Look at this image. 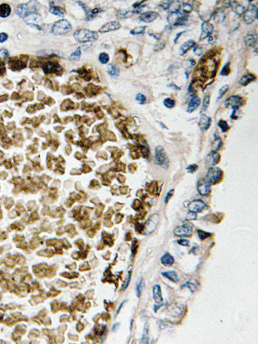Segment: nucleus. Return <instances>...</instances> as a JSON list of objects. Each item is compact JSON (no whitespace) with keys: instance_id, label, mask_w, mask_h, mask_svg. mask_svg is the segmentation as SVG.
I'll return each mask as SVG.
<instances>
[{"instance_id":"nucleus-1","label":"nucleus","mask_w":258,"mask_h":344,"mask_svg":"<svg viewBox=\"0 0 258 344\" xmlns=\"http://www.w3.org/2000/svg\"><path fill=\"white\" fill-rule=\"evenodd\" d=\"M74 37L78 42L84 43V42H89V41H95L97 39L98 35H97L96 32L88 30L85 29H78L75 32Z\"/></svg>"},{"instance_id":"nucleus-2","label":"nucleus","mask_w":258,"mask_h":344,"mask_svg":"<svg viewBox=\"0 0 258 344\" xmlns=\"http://www.w3.org/2000/svg\"><path fill=\"white\" fill-rule=\"evenodd\" d=\"M71 29V23L67 20H64V19L56 22L52 27V32L54 35H58L66 34Z\"/></svg>"},{"instance_id":"nucleus-3","label":"nucleus","mask_w":258,"mask_h":344,"mask_svg":"<svg viewBox=\"0 0 258 344\" xmlns=\"http://www.w3.org/2000/svg\"><path fill=\"white\" fill-rule=\"evenodd\" d=\"M155 161L157 165H158L164 169H167L169 167V159L162 146H158L156 148Z\"/></svg>"},{"instance_id":"nucleus-4","label":"nucleus","mask_w":258,"mask_h":344,"mask_svg":"<svg viewBox=\"0 0 258 344\" xmlns=\"http://www.w3.org/2000/svg\"><path fill=\"white\" fill-rule=\"evenodd\" d=\"M35 2H30L29 3H23L18 5L16 9V14L22 18L26 17L29 13L35 12V10H37V8L35 7Z\"/></svg>"},{"instance_id":"nucleus-5","label":"nucleus","mask_w":258,"mask_h":344,"mask_svg":"<svg viewBox=\"0 0 258 344\" xmlns=\"http://www.w3.org/2000/svg\"><path fill=\"white\" fill-rule=\"evenodd\" d=\"M257 18V8L253 4H250L244 13V20L246 24H251Z\"/></svg>"},{"instance_id":"nucleus-6","label":"nucleus","mask_w":258,"mask_h":344,"mask_svg":"<svg viewBox=\"0 0 258 344\" xmlns=\"http://www.w3.org/2000/svg\"><path fill=\"white\" fill-rule=\"evenodd\" d=\"M241 105H242V98L239 96H232L225 101V107H232V114L231 115V119H232V116L234 115L235 112L238 109V108Z\"/></svg>"},{"instance_id":"nucleus-7","label":"nucleus","mask_w":258,"mask_h":344,"mask_svg":"<svg viewBox=\"0 0 258 344\" xmlns=\"http://www.w3.org/2000/svg\"><path fill=\"white\" fill-rule=\"evenodd\" d=\"M206 176H207V180L210 182L211 184L217 183L222 178V171L218 167H212L209 169Z\"/></svg>"},{"instance_id":"nucleus-8","label":"nucleus","mask_w":258,"mask_h":344,"mask_svg":"<svg viewBox=\"0 0 258 344\" xmlns=\"http://www.w3.org/2000/svg\"><path fill=\"white\" fill-rule=\"evenodd\" d=\"M199 194L201 195H206L210 193L211 191V183L207 179L202 178L199 182H198V187H197Z\"/></svg>"},{"instance_id":"nucleus-9","label":"nucleus","mask_w":258,"mask_h":344,"mask_svg":"<svg viewBox=\"0 0 258 344\" xmlns=\"http://www.w3.org/2000/svg\"><path fill=\"white\" fill-rule=\"evenodd\" d=\"M193 231V226L191 224H185L182 226H178L177 227L174 232L177 236H180V237H189L191 236Z\"/></svg>"},{"instance_id":"nucleus-10","label":"nucleus","mask_w":258,"mask_h":344,"mask_svg":"<svg viewBox=\"0 0 258 344\" xmlns=\"http://www.w3.org/2000/svg\"><path fill=\"white\" fill-rule=\"evenodd\" d=\"M213 32V25L208 22H204L201 24V35L199 38V41H202L207 37H209Z\"/></svg>"},{"instance_id":"nucleus-11","label":"nucleus","mask_w":258,"mask_h":344,"mask_svg":"<svg viewBox=\"0 0 258 344\" xmlns=\"http://www.w3.org/2000/svg\"><path fill=\"white\" fill-rule=\"evenodd\" d=\"M158 223V215H153L152 217H151L148 220V221L145 223V228H144L145 233L146 235H149L151 232H153L154 230L156 229V226H157Z\"/></svg>"},{"instance_id":"nucleus-12","label":"nucleus","mask_w":258,"mask_h":344,"mask_svg":"<svg viewBox=\"0 0 258 344\" xmlns=\"http://www.w3.org/2000/svg\"><path fill=\"white\" fill-rule=\"evenodd\" d=\"M121 28V23L117 21H114V22H110L106 23L105 25L103 26V28L100 29V33H106V32H110V31H114L116 29H119Z\"/></svg>"},{"instance_id":"nucleus-13","label":"nucleus","mask_w":258,"mask_h":344,"mask_svg":"<svg viewBox=\"0 0 258 344\" xmlns=\"http://www.w3.org/2000/svg\"><path fill=\"white\" fill-rule=\"evenodd\" d=\"M158 17V14L155 11H147L139 16V20L144 22H151Z\"/></svg>"},{"instance_id":"nucleus-14","label":"nucleus","mask_w":258,"mask_h":344,"mask_svg":"<svg viewBox=\"0 0 258 344\" xmlns=\"http://www.w3.org/2000/svg\"><path fill=\"white\" fill-rule=\"evenodd\" d=\"M205 207H206V204H205L203 201H200V200H198V201H193V202L190 203V205H189V211L192 212V213H200V212H201Z\"/></svg>"},{"instance_id":"nucleus-15","label":"nucleus","mask_w":258,"mask_h":344,"mask_svg":"<svg viewBox=\"0 0 258 344\" xmlns=\"http://www.w3.org/2000/svg\"><path fill=\"white\" fill-rule=\"evenodd\" d=\"M219 159H220L219 154L218 152H212L207 156L206 160V164L208 166H213V165H215L216 164H218L219 162Z\"/></svg>"},{"instance_id":"nucleus-16","label":"nucleus","mask_w":258,"mask_h":344,"mask_svg":"<svg viewBox=\"0 0 258 344\" xmlns=\"http://www.w3.org/2000/svg\"><path fill=\"white\" fill-rule=\"evenodd\" d=\"M200 99L197 96H192V97H191V99H190V101L189 103L187 111L189 113H192L193 111H194L200 106Z\"/></svg>"},{"instance_id":"nucleus-17","label":"nucleus","mask_w":258,"mask_h":344,"mask_svg":"<svg viewBox=\"0 0 258 344\" xmlns=\"http://www.w3.org/2000/svg\"><path fill=\"white\" fill-rule=\"evenodd\" d=\"M61 67L54 63V62H47L44 65H43V70L46 73H51V72H54L58 70H60Z\"/></svg>"},{"instance_id":"nucleus-18","label":"nucleus","mask_w":258,"mask_h":344,"mask_svg":"<svg viewBox=\"0 0 258 344\" xmlns=\"http://www.w3.org/2000/svg\"><path fill=\"white\" fill-rule=\"evenodd\" d=\"M210 125H211V118L205 115H201L200 118V121H199V126H200V129L203 131H206V129L209 128Z\"/></svg>"},{"instance_id":"nucleus-19","label":"nucleus","mask_w":258,"mask_h":344,"mask_svg":"<svg viewBox=\"0 0 258 344\" xmlns=\"http://www.w3.org/2000/svg\"><path fill=\"white\" fill-rule=\"evenodd\" d=\"M230 7H232V10H233L237 15H238V16L243 15V14L245 12V8H244L243 5L239 4V3H238V2H236V1L230 2Z\"/></svg>"},{"instance_id":"nucleus-20","label":"nucleus","mask_w":258,"mask_h":344,"mask_svg":"<svg viewBox=\"0 0 258 344\" xmlns=\"http://www.w3.org/2000/svg\"><path fill=\"white\" fill-rule=\"evenodd\" d=\"M152 292H153V298L154 300L158 303L160 304L163 301L162 298V293H161V287L159 285H155L152 288Z\"/></svg>"},{"instance_id":"nucleus-21","label":"nucleus","mask_w":258,"mask_h":344,"mask_svg":"<svg viewBox=\"0 0 258 344\" xmlns=\"http://www.w3.org/2000/svg\"><path fill=\"white\" fill-rule=\"evenodd\" d=\"M194 45H195V42H194V41H192V40H189V41L184 42V43L180 47V54H181V55L185 54L189 49H191L192 48L194 47Z\"/></svg>"},{"instance_id":"nucleus-22","label":"nucleus","mask_w":258,"mask_h":344,"mask_svg":"<svg viewBox=\"0 0 258 344\" xmlns=\"http://www.w3.org/2000/svg\"><path fill=\"white\" fill-rule=\"evenodd\" d=\"M212 17L213 18V20L216 22H223L225 20V12L223 11L222 9H217L212 14Z\"/></svg>"},{"instance_id":"nucleus-23","label":"nucleus","mask_w":258,"mask_h":344,"mask_svg":"<svg viewBox=\"0 0 258 344\" xmlns=\"http://www.w3.org/2000/svg\"><path fill=\"white\" fill-rule=\"evenodd\" d=\"M254 80H256V76L255 75H253V74H246V75H244L240 78L239 82H240L241 85L245 86V85H247L248 84H250L251 82H252Z\"/></svg>"},{"instance_id":"nucleus-24","label":"nucleus","mask_w":258,"mask_h":344,"mask_svg":"<svg viewBox=\"0 0 258 344\" xmlns=\"http://www.w3.org/2000/svg\"><path fill=\"white\" fill-rule=\"evenodd\" d=\"M182 15H183V14H181L179 11H178V12L170 13V14H169V16H168V17H167V20H168V22H169L170 24H171L172 26H175V24H176V22H177L178 18H179Z\"/></svg>"},{"instance_id":"nucleus-25","label":"nucleus","mask_w":258,"mask_h":344,"mask_svg":"<svg viewBox=\"0 0 258 344\" xmlns=\"http://www.w3.org/2000/svg\"><path fill=\"white\" fill-rule=\"evenodd\" d=\"M257 36L254 34H249L245 37V42L249 47H255V45H257Z\"/></svg>"},{"instance_id":"nucleus-26","label":"nucleus","mask_w":258,"mask_h":344,"mask_svg":"<svg viewBox=\"0 0 258 344\" xmlns=\"http://www.w3.org/2000/svg\"><path fill=\"white\" fill-rule=\"evenodd\" d=\"M11 12V9L9 4L3 3L0 5V16L1 17H7L10 16Z\"/></svg>"},{"instance_id":"nucleus-27","label":"nucleus","mask_w":258,"mask_h":344,"mask_svg":"<svg viewBox=\"0 0 258 344\" xmlns=\"http://www.w3.org/2000/svg\"><path fill=\"white\" fill-rule=\"evenodd\" d=\"M25 21L28 22H38L41 20V17L39 14L35 13V12H31L29 13L26 17H24Z\"/></svg>"},{"instance_id":"nucleus-28","label":"nucleus","mask_w":258,"mask_h":344,"mask_svg":"<svg viewBox=\"0 0 258 344\" xmlns=\"http://www.w3.org/2000/svg\"><path fill=\"white\" fill-rule=\"evenodd\" d=\"M161 262L165 266H170V265H172L174 263V258H173L172 256H170V254L166 253L161 257Z\"/></svg>"},{"instance_id":"nucleus-29","label":"nucleus","mask_w":258,"mask_h":344,"mask_svg":"<svg viewBox=\"0 0 258 344\" xmlns=\"http://www.w3.org/2000/svg\"><path fill=\"white\" fill-rule=\"evenodd\" d=\"M163 275L167 277L169 280L174 281V282H178L179 281V277L178 275L175 272V271H168V272H164L163 273Z\"/></svg>"},{"instance_id":"nucleus-30","label":"nucleus","mask_w":258,"mask_h":344,"mask_svg":"<svg viewBox=\"0 0 258 344\" xmlns=\"http://www.w3.org/2000/svg\"><path fill=\"white\" fill-rule=\"evenodd\" d=\"M108 72L112 77H117L120 74V70L114 64H110L108 66Z\"/></svg>"},{"instance_id":"nucleus-31","label":"nucleus","mask_w":258,"mask_h":344,"mask_svg":"<svg viewBox=\"0 0 258 344\" xmlns=\"http://www.w3.org/2000/svg\"><path fill=\"white\" fill-rule=\"evenodd\" d=\"M168 9L170 10V13H173V12H178V11H179V10H180V2H177V1L170 2L169 8H168Z\"/></svg>"},{"instance_id":"nucleus-32","label":"nucleus","mask_w":258,"mask_h":344,"mask_svg":"<svg viewBox=\"0 0 258 344\" xmlns=\"http://www.w3.org/2000/svg\"><path fill=\"white\" fill-rule=\"evenodd\" d=\"M49 10L54 15H56V16H64V11L61 10V8H60L58 6H51Z\"/></svg>"},{"instance_id":"nucleus-33","label":"nucleus","mask_w":258,"mask_h":344,"mask_svg":"<svg viewBox=\"0 0 258 344\" xmlns=\"http://www.w3.org/2000/svg\"><path fill=\"white\" fill-rule=\"evenodd\" d=\"M198 286H199V283H198V281H195V280L189 281L188 282H186V283L184 284V287H187L188 288H189L190 291H192V292H193V291H195L196 288L198 287Z\"/></svg>"},{"instance_id":"nucleus-34","label":"nucleus","mask_w":258,"mask_h":344,"mask_svg":"<svg viewBox=\"0 0 258 344\" xmlns=\"http://www.w3.org/2000/svg\"><path fill=\"white\" fill-rule=\"evenodd\" d=\"M132 11H130L128 10H121L117 12V16L120 18H127L129 17L130 16H132Z\"/></svg>"},{"instance_id":"nucleus-35","label":"nucleus","mask_w":258,"mask_h":344,"mask_svg":"<svg viewBox=\"0 0 258 344\" xmlns=\"http://www.w3.org/2000/svg\"><path fill=\"white\" fill-rule=\"evenodd\" d=\"M80 57H81V49H80V48H78L75 52H73V53L70 55L69 58H70V60L76 61V60H78V59L80 58Z\"/></svg>"},{"instance_id":"nucleus-36","label":"nucleus","mask_w":258,"mask_h":344,"mask_svg":"<svg viewBox=\"0 0 258 344\" xmlns=\"http://www.w3.org/2000/svg\"><path fill=\"white\" fill-rule=\"evenodd\" d=\"M144 287H145V282H144V280L142 279V278H140V280L139 281V282L137 283V287H136V290H137V295L138 296H140L141 295V293H142V292H143V289H144Z\"/></svg>"},{"instance_id":"nucleus-37","label":"nucleus","mask_w":258,"mask_h":344,"mask_svg":"<svg viewBox=\"0 0 258 344\" xmlns=\"http://www.w3.org/2000/svg\"><path fill=\"white\" fill-rule=\"evenodd\" d=\"M145 27L140 26V27H136V28H134L132 30L130 31V33H131L132 35H137L143 34V33L145 32Z\"/></svg>"},{"instance_id":"nucleus-38","label":"nucleus","mask_w":258,"mask_h":344,"mask_svg":"<svg viewBox=\"0 0 258 344\" xmlns=\"http://www.w3.org/2000/svg\"><path fill=\"white\" fill-rule=\"evenodd\" d=\"M164 106H165L166 108L170 109V108H173V107L175 106L176 102H175V100L172 99V98H166V99L164 101Z\"/></svg>"},{"instance_id":"nucleus-39","label":"nucleus","mask_w":258,"mask_h":344,"mask_svg":"<svg viewBox=\"0 0 258 344\" xmlns=\"http://www.w3.org/2000/svg\"><path fill=\"white\" fill-rule=\"evenodd\" d=\"M218 125H219V128L221 129V131H222L223 133L226 132V131L228 130V128H229V126H228L227 122H226L225 120H219Z\"/></svg>"},{"instance_id":"nucleus-40","label":"nucleus","mask_w":258,"mask_h":344,"mask_svg":"<svg viewBox=\"0 0 258 344\" xmlns=\"http://www.w3.org/2000/svg\"><path fill=\"white\" fill-rule=\"evenodd\" d=\"M230 73V63H226L220 71L221 76H227Z\"/></svg>"},{"instance_id":"nucleus-41","label":"nucleus","mask_w":258,"mask_h":344,"mask_svg":"<svg viewBox=\"0 0 258 344\" xmlns=\"http://www.w3.org/2000/svg\"><path fill=\"white\" fill-rule=\"evenodd\" d=\"M99 61H100L102 64H107V63L109 61V54H106V53H102V54L99 55Z\"/></svg>"},{"instance_id":"nucleus-42","label":"nucleus","mask_w":258,"mask_h":344,"mask_svg":"<svg viewBox=\"0 0 258 344\" xmlns=\"http://www.w3.org/2000/svg\"><path fill=\"white\" fill-rule=\"evenodd\" d=\"M209 102H210V97L209 96H206L204 97V100H203V104H202V109H201L202 112L206 110V109H207V107L209 105Z\"/></svg>"},{"instance_id":"nucleus-43","label":"nucleus","mask_w":258,"mask_h":344,"mask_svg":"<svg viewBox=\"0 0 258 344\" xmlns=\"http://www.w3.org/2000/svg\"><path fill=\"white\" fill-rule=\"evenodd\" d=\"M139 148L140 149V151H141V153L143 154V156H144L145 158H147V157H148V155L150 154L148 147H147L146 145H140Z\"/></svg>"},{"instance_id":"nucleus-44","label":"nucleus","mask_w":258,"mask_h":344,"mask_svg":"<svg viewBox=\"0 0 258 344\" xmlns=\"http://www.w3.org/2000/svg\"><path fill=\"white\" fill-rule=\"evenodd\" d=\"M183 15L184 16H186V14L187 13H189V12H191L192 11V10H193V6L192 5H190L189 3H184L183 4Z\"/></svg>"},{"instance_id":"nucleus-45","label":"nucleus","mask_w":258,"mask_h":344,"mask_svg":"<svg viewBox=\"0 0 258 344\" xmlns=\"http://www.w3.org/2000/svg\"><path fill=\"white\" fill-rule=\"evenodd\" d=\"M136 100H137L140 104H144V103H145V102H146V97H145L143 94L139 93V94L136 96Z\"/></svg>"},{"instance_id":"nucleus-46","label":"nucleus","mask_w":258,"mask_h":344,"mask_svg":"<svg viewBox=\"0 0 258 344\" xmlns=\"http://www.w3.org/2000/svg\"><path fill=\"white\" fill-rule=\"evenodd\" d=\"M221 145H222L221 139H220L219 137H216V138L214 139V141H213V149H214V150H218V149L221 146Z\"/></svg>"},{"instance_id":"nucleus-47","label":"nucleus","mask_w":258,"mask_h":344,"mask_svg":"<svg viewBox=\"0 0 258 344\" xmlns=\"http://www.w3.org/2000/svg\"><path fill=\"white\" fill-rule=\"evenodd\" d=\"M228 89H229V86H228V85H224V86H222V87L220 88L219 92V99L221 98V97L228 91Z\"/></svg>"},{"instance_id":"nucleus-48","label":"nucleus","mask_w":258,"mask_h":344,"mask_svg":"<svg viewBox=\"0 0 258 344\" xmlns=\"http://www.w3.org/2000/svg\"><path fill=\"white\" fill-rule=\"evenodd\" d=\"M109 113L112 115V116H113V117H115V118H118V117L120 116V113H119V111H118L116 109H114V108H112V109H109Z\"/></svg>"},{"instance_id":"nucleus-49","label":"nucleus","mask_w":258,"mask_h":344,"mask_svg":"<svg viewBox=\"0 0 258 344\" xmlns=\"http://www.w3.org/2000/svg\"><path fill=\"white\" fill-rule=\"evenodd\" d=\"M198 233H199V237H200V239H204V238L207 237L208 236H210V233L205 232V231H203V230H199Z\"/></svg>"},{"instance_id":"nucleus-50","label":"nucleus","mask_w":258,"mask_h":344,"mask_svg":"<svg viewBox=\"0 0 258 344\" xmlns=\"http://www.w3.org/2000/svg\"><path fill=\"white\" fill-rule=\"evenodd\" d=\"M197 169H198V166L196 165H191L189 167H187V171L189 173H193V172L197 171Z\"/></svg>"},{"instance_id":"nucleus-51","label":"nucleus","mask_w":258,"mask_h":344,"mask_svg":"<svg viewBox=\"0 0 258 344\" xmlns=\"http://www.w3.org/2000/svg\"><path fill=\"white\" fill-rule=\"evenodd\" d=\"M173 193H174V190H173V189L170 190V191L167 193V194H166V196H165V199H164V202H165V203L168 202V201L170 200V198L173 195Z\"/></svg>"},{"instance_id":"nucleus-52","label":"nucleus","mask_w":258,"mask_h":344,"mask_svg":"<svg viewBox=\"0 0 258 344\" xmlns=\"http://www.w3.org/2000/svg\"><path fill=\"white\" fill-rule=\"evenodd\" d=\"M8 55V52L6 49H1L0 50V59H3Z\"/></svg>"},{"instance_id":"nucleus-53","label":"nucleus","mask_w":258,"mask_h":344,"mask_svg":"<svg viewBox=\"0 0 258 344\" xmlns=\"http://www.w3.org/2000/svg\"><path fill=\"white\" fill-rule=\"evenodd\" d=\"M187 220H194V219H196V215H195V213H192V212H190L188 215H187Z\"/></svg>"},{"instance_id":"nucleus-54","label":"nucleus","mask_w":258,"mask_h":344,"mask_svg":"<svg viewBox=\"0 0 258 344\" xmlns=\"http://www.w3.org/2000/svg\"><path fill=\"white\" fill-rule=\"evenodd\" d=\"M7 39H8V35L5 33L0 34V42H4Z\"/></svg>"},{"instance_id":"nucleus-55","label":"nucleus","mask_w":258,"mask_h":344,"mask_svg":"<svg viewBox=\"0 0 258 344\" xmlns=\"http://www.w3.org/2000/svg\"><path fill=\"white\" fill-rule=\"evenodd\" d=\"M193 53L196 54V55H198V56H200V54H201V53H202V48H193Z\"/></svg>"},{"instance_id":"nucleus-56","label":"nucleus","mask_w":258,"mask_h":344,"mask_svg":"<svg viewBox=\"0 0 258 344\" xmlns=\"http://www.w3.org/2000/svg\"><path fill=\"white\" fill-rule=\"evenodd\" d=\"M116 127L119 129V130H121L122 132V131H124V128H125V124L124 123H122V122H120V123H116Z\"/></svg>"},{"instance_id":"nucleus-57","label":"nucleus","mask_w":258,"mask_h":344,"mask_svg":"<svg viewBox=\"0 0 258 344\" xmlns=\"http://www.w3.org/2000/svg\"><path fill=\"white\" fill-rule=\"evenodd\" d=\"M178 243L182 244V245H184V246H189V242L188 240H184V239L178 240Z\"/></svg>"},{"instance_id":"nucleus-58","label":"nucleus","mask_w":258,"mask_h":344,"mask_svg":"<svg viewBox=\"0 0 258 344\" xmlns=\"http://www.w3.org/2000/svg\"><path fill=\"white\" fill-rule=\"evenodd\" d=\"M108 137L109 138V139L110 140H113V141H115L116 139H115V135L114 134V133H112V132H108Z\"/></svg>"},{"instance_id":"nucleus-59","label":"nucleus","mask_w":258,"mask_h":344,"mask_svg":"<svg viewBox=\"0 0 258 344\" xmlns=\"http://www.w3.org/2000/svg\"><path fill=\"white\" fill-rule=\"evenodd\" d=\"M184 33V31H183V32H180V33H178V34H177V35H176V37H175V39H174V43H177V40H178V38H180V36L183 35Z\"/></svg>"},{"instance_id":"nucleus-60","label":"nucleus","mask_w":258,"mask_h":344,"mask_svg":"<svg viewBox=\"0 0 258 344\" xmlns=\"http://www.w3.org/2000/svg\"><path fill=\"white\" fill-rule=\"evenodd\" d=\"M169 86H170V87H171V88H173V89H174V90H180V87L177 86V85H176L175 84H173V83H172V84H169Z\"/></svg>"},{"instance_id":"nucleus-61","label":"nucleus","mask_w":258,"mask_h":344,"mask_svg":"<svg viewBox=\"0 0 258 344\" xmlns=\"http://www.w3.org/2000/svg\"><path fill=\"white\" fill-rule=\"evenodd\" d=\"M131 156H132L134 159H136V158H139V155H138V153H137L136 152H131Z\"/></svg>"},{"instance_id":"nucleus-62","label":"nucleus","mask_w":258,"mask_h":344,"mask_svg":"<svg viewBox=\"0 0 258 344\" xmlns=\"http://www.w3.org/2000/svg\"><path fill=\"white\" fill-rule=\"evenodd\" d=\"M194 64H195V62H194L193 59H189V67L194 65Z\"/></svg>"},{"instance_id":"nucleus-63","label":"nucleus","mask_w":258,"mask_h":344,"mask_svg":"<svg viewBox=\"0 0 258 344\" xmlns=\"http://www.w3.org/2000/svg\"><path fill=\"white\" fill-rule=\"evenodd\" d=\"M130 279H131V274H129L128 278V280H127V282H126V285H125V287H125V288H126V287L128 286L129 281H130Z\"/></svg>"}]
</instances>
